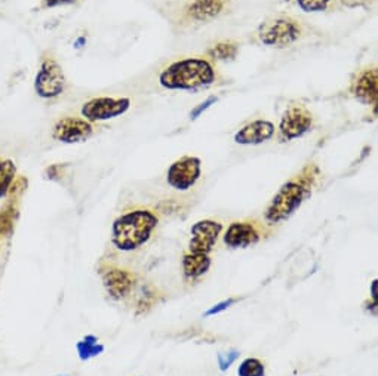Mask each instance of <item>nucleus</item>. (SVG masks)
<instances>
[{"instance_id": "nucleus-14", "label": "nucleus", "mask_w": 378, "mask_h": 376, "mask_svg": "<svg viewBox=\"0 0 378 376\" xmlns=\"http://www.w3.org/2000/svg\"><path fill=\"white\" fill-rule=\"evenodd\" d=\"M353 94L364 104H375L378 97L377 70H367L359 75L353 85Z\"/></svg>"}, {"instance_id": "nucleus-1", "label": "nucleus", "mask_w": 378, "mask_h": 376, "mask_svg": "<svg viewBox=\"0 0 378 376\" xmlns=\"http://www.w3.org/2000/svg\"><path fill=\"white\" fill-rule=\"evenodd\" d=\"M159 224L157 215L147 209L126 212L113 224V245L123 252L146 245Z\"/></svg>"}, {"instance_id": "nucleus-8", "label": "nucleus", "mask_w": 378, "mask_h": 376, "mask_svg": "<svg viewBox=\"0 0 378 376\" xmlns=\"http://www.w3.org/2000/svg\"><path fill=\"white\" fill-rule=\"evenodd\" d=\"M313 117L312 113L303 105H294L288 109L280 120L279 132L282 139L290 141L303 136L312 128Z\"/></svg>"}, {"instance_id": "nucleus-23", "label": "nucleus", "mask_w": 378, "mask_h": 376, "mask_svg": "<svg viewBox=\"0 0 378 376\" xmlns=\"http://www.w3.org/2000/svg\"><path fill=\"white\" fill-rule=\"evenodd\" d=\"M239 357V353L238 351H231L229 354H220L219 355V365H220V369L221 370H226L230 367V365L235 362Z\"/></svg>"}, {"instance_id": "nucleus-18", "label": "nucleus", "mask_w": 378, "mask_h": 376, "mask_svg": "<svg viewBox=\"0 0 378 376\" xmlns=\"http://www.w3.org/2000/svg\"><path fill=\"white\" fill-rule=\"evenodd\" d=\"M104 351V345L98 343V339L93 335L85 336L80 343H78V353L82 360H89L95 355H100Z\"/></svg>"}, {"instance_id": "nucleus-9", "label": "nucleus", "mask_w": 378, "mask_h": 376, "mask_svg": "<svg viewBox=\"0 0 378 376\" xmlns=\"http://www.w3.org/2000/svg\"><path fill=\"white\" fill-rule=\"evenodd\" d=\"M223 231V225L219 221L204 220L196 222L191 227V240H190V252L208 255L214 249L220 232Z\"/></svg>"}, {"instance_id": "nucleus-12", "label": "nucleus", "mask_w": 378, "mask_h": 376, "mask_svg": "<svg viewBox=\"0 0 378 376\" xmlns=\"http://www.w3.org/2000/svg\"><path fill=\"white\" fill-rule=\"evenodd\" d=\"M261 239V230L256 222H231L224 235V243L230 247H248Z\"/></svg>"}, {"instance_id": "nucleus-3", "label": "nucleus", "mask_w": 378, "mask_h": 376, "mask_svg": "<svg viewBox=\"0 0 378 376\" xmlns=\"http://www.w3.org/2000/svg\"><path fill=\"white\" fill-rule=\"evenodd\" d=\"M315 176L316 173H312V171L310 175L304 176L303 171L300 176L282 186L266 210V221L268 224H279L286 218H290L301 206V203L310 195Z\"/></svg>"}, {"instance_id": "nucleus-27", "label": "nucleus", "mask_w": 378, "mask_h": 376, "mask_svg": "<svg viewBox=\"0 0 378 376\" xmlns=\"http://www.w3.org/2000/svg\"><path fill=\"white\" fill-rule=\"evenodd\" d=\"M0 237H2V235H0Z\"/></svg>"}, {"instance_id": "nucleus-19", "label": "nucleus", "mask_w": 378, "mask_h": 376, "mask_svg": "<svg viewBox=\"0 0 378 376\" xmlns=\"http://www.w3.org/2000/svg\"><path fill=\"white\" fill-rule=\"evenodd\" d=\"M239 46L235 42H221L219 45H215L212 49L208 50V55L214 60L219 61H227L233 60L238 55Z\"/></svg>"}, {"instance_id": "nucleus-26", "label": "nucleus", "mask_w": 378, "mask_h": 376, "mask_svg": "<svg viewBox=\"0 0 378 376\" xmlns=\"http://www.w3.org/2000/svg\"><path fill=\"white\" fill-rule=\"evenodd\" d=\"M71 2H75V0H43V6L45 8H53V6L65 5V4H71Z\"/></svg>"}, {"instance_id": "nucleus-10", "label": "nucleus", "mask_w": 378, "mask_h": 376, "mask_svg": "<svg viewBox=\"0 0 378 376\" xmlns=\"http://www.w3.org/2000/svg\"><path fill=\"white\" fill-rule=\"evenodd\" d=\"M93 135V124L79 117H64L53 127L52 136L64 144H78Z\"/></svg>"}, {"instance_id": "nucleus-21", "label": "nucleus", "mask_w": 378, "mask_h": 376, "mask_svg": "<svg viewBox=\"0 0 378 376\" xmlns=\"http://www.w3.org/2000/svg\"><path fill=\"white\" fill-rule=\"evenodd\" d=\"M239 376H264L266 367L264 363L258 359H246L238 369Z\"/></svg>"}, {"instance_id": "nucleus-6", "label": "nucleus", "mask_w": 378, "mask_h": 376, "mask_svg": "<svg viewBox=\"0 0 378 376\" xmlns=\"http://www.w3.org/2000/svg\"><path fill=\"white\" fill-rule=\"evenodd\" d=\"M131 101L130 98H112V97H100L88 101L82 107V114L89 123L103 122L115 119L125 114L130 110Z\"/></svg>"}, {"instance_id": "nucleus-25", "label": "nucleus", "mask_w": 378, "mask_h": 376, "mask_svg": "<svg viewBox=\"0 0 378 376\" xmlns=\"http://www.w3.org/2000/svg\"><path fill=\"white\" fill-rule=\"evenodd\" d=\"M215 101H217V98H214V97H211L209 100H206L204 104H201V107H197V109H194L193 110V113H191V119H196L197 116H199L204 110H206L208 109V107L211 105V104H214Z\"/></svg>"}, {"instance_id": "nucleus-17", "label": "nucleus", "mask_w": 378, "mask_h": 376, "mask_svg": "<svg viewBox=\"0 0 378 376\" xmlns=\"http://www.w3.org/2000/svg\"><path fill=\"white\" fill-rule=\"evenodd\" d=\"M15 165L12 160L0 159V199L8 195L14 181H15Z\"/></svg>"}, {"instance_id": "nucleus-2", "label": "nucleus", "mask_w": 378, "mask_h": 376, "mask_svg": "<svg viewBox=\"0 0 378 376\" xmlns=\"http://www.w3.org/2000/svg\"><path fill=\"white\" fill-rule=\"evenodd\" d=\"M214 67L202 58H186L172 63L159 77L160 85L167 89L191 91L215 82Z\"/></svg>"}, {"instance_id": "nucleus-4", "label": "nucleus", "mask_w": 378, "mask_h": 376, "mask_svg": "<svg viewBox=\"0 0 378 376\" xmlns=\"http://www.w3.org/2000/svg\"><path fill=\"white\" fill-rule=\"evenodd\" d=\"M34 89L41 98H56L65 89V76L63 67L53 60L45 58L36 76Z\"/></svg>"}, {"instance_id": "nucleus-5", "label": "nucleus", "mask_w": 378, "mask_h": 376, "mask_svg": "<svg viewBox=\"0 0 378 376\" xmlns=\"http://www.w3.org/2000/svg\"><path fill=\"white\" fill-rule=\"evenodd\" d=\"M301 34V28L293 18H276L260 28V39L264 45L285 48L294 43Z\"/></svg>"}, {"instance_id": "nucleus-16", "label": "nucleus", "mask_w": 378, "mask_h": 376, "mask_svg": "<svg viewBox=\"0 0 378 376\" xmlns=\"http://www.w3.org/2000/svg\"><path fill=\"white\" fill-rule=\"evenodd\" d=\"M211 267V259L208 255L202 254H186L183 257V270L187 279H199L202 277Z\"/></svg>"}, {"instance_id": "nucleus-11", "label": "nucleus", "mask_w": 378, "mask_h": 376, "mask_svg": "<svg viewBox=\"0 0 378 376\" xmlns=\"http://www.w3.org/2000/svg\"><path fill=\"white\" fill-rule=\"evenodd\" d=\"M137 276L122 268H109L103 273V283L107 292L115 299H122L132 292Z\"/></svg>"}, {"instance_id": "nucleus-15", "label": "nucleus", "mask_w": 378, "mask_h": 376, "mask_svg": "<svg viewBox=\"0 0 378 376\" xmlns=\"http://www.w3.org/2000/svg\"><path fill=\"white\" fill-rule=\"evenodd\" d=\"M224 4L226 0H194L189 12L194 20L206 21L214 16H217L223 11Z\"/></svg>"}, {"instance_id": "nucleus-7", "label": "nucleus", "mask_w": 378, "mask_h": 376, "mask_svg": "<svg viewBox=\"0 0 378 376\" xmlns=\"http://www.w3.org/2000/svg\"><path fill=\"white\" fill-rule=\"evenodd\" d=\"M201 178V160L184 156L171 165L167 173L168 184L178 191L190 190Z\"/></svg>"}, {"instance_id": "nucleus-20", "label": "nucleus", "mask_w": 378, "mask_h": 376, "mask_svg": "<svg viewBox=\"0 0 378 376\" xmlns=\"http://www.w3.org/2000/svg\"><path fill=\"white\" fill-rule=\"evenodd\" d=\"M16 213V208L14 206V199L0 210V235L8 237L14 230V215Z\"/></svg>"}, {"instance_id": "nucleus-13", "label": "nucleus", "mask_w": 378, "mask_h": 376, "mask_svg": "<svg viewBox=\"0 0 378 376\" xmlns=\"http://www.w3.org/2000/svg\"><path fill=\"white\" fill-rule=\"evenodd\" d=\"M275 135V124L267 120H256L248 123L236 135L235 141L242 146H257Z\"/></svg>"}, {"instance_id": "nucleus-24", "label": "nucleus", "mask_w": 378, "mask_h": 376, "mask_svg": "<svg viewBox=\"0 0 378 376\" xmlns=\"http://www.w3.org/2000/svg\"><path fill=\"white\" fill-rule=\"evenodd\" d=\"M235 302H236V299H235V298H230V299H227V301H223V302L217 304V306H214L211 310H208V311L205 313V316H206V317H209V316H214V314H219V313H221V311L227 310L229 307H231L233 304H235Z\"/></svg>"}, {"instance_id": "nucleus-22", "label": "nucleus", "mask_w": 378, "mask_h": 376, "mask_svg": "<svg viewBox=\"0 0 378 376\" xmlns=\"http://www.w3.org/2000/svg\"><path fill=\"white\" fill-rule=\"evenodd\" d=\"M297 4L305 12H319L327 8L330 0H297Z\"/></svg>"}]
</instances>
